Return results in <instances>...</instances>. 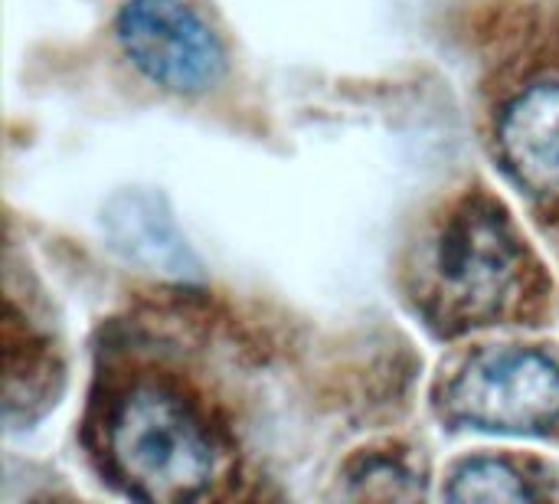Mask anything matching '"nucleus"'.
I'll return each mask as SVG.
<instances>
[{
	"mask_svg": "<svg viewBox=\"0 0 559 504\" xmlns=\"http://www.w3.org/2000/svg\"><path fill=\"white\" fill-rule=\"evenodd\" d=\"M445 407L472 430L540 436L559 423V367L531 348L481 351L449 384Z\"/></svg>",
	"mask_w": 559,
	"mask_h": 504,
	"instance_id": "f03ea898",
	"label": "nucleus"
},
{
	"mask_svg": "<svg viewBox=\"0 0 559 504\" xmlns=\"http://www.w3.org/2000/svg\"><path fill=\"white\" fill-rule=\"evenodd\" d=\"M518 262L521 246L508 216L485 200L462 203L432 249L436 289L445 312L468 325H485L501 315L518 282Z\"/></svg>",
	"mask_w": 559,
	"mask_h": 504,
	"instance_id": "7ed1b4c3",
	"label": "nucleus"
},
{
	"mask_svg": "<svg viewBox=\"0 0 559 504\" xmlns=\"http://www.w3.org/2000/svg\"><path fill=\"white\" fill-rule=\"evenodd\" d=\"M354 485H357L354 495L360 499H416L423 492L413 472H406L400 462H383V459L364 466Z\"/></svg>",
	"mask_w": 559,
	"mask_h": 504,
	"instance_id": "0eeeda50",
	"label": "nucleus"
},
{
	"mask_svg": "<svg viewBox=\"0 0 559 504\" xmlns=\"http://www.w3.org/2000/svg\"><path fill=\"white\" fill-rule=\"evenodd\" d=\"M118 43L154 85L170 92H206L226 72L216 33L183 0H128L118 10Z\"/></svg>",
	"mask_w": 559,
	"mask_h": 504,
	"instance_id": "20e7f679",
	"label": "nucleus"
},
{
	"mask_svg": "<svg viewBox=\"0 0 559 504\" xmlns=\"http://www.w3.org/2000/svg\"><path fill=\"white\" fill-rule=\"evenodd\" d=\"M498 151L518 187L559 197V82H537L504 108Z\"/></svg>",
	"mask_w": 559,
	"mask_h": 504,
	"instance_id": "39448f33",
	"label": "nucleus"
},
{
	"mask_svg": "<svg viewBox=\"0 0 559 504\" xmlns=\"http://www.w3.org/2000/svg\"><path fill=\"white\" fill-rule=\"evenodd\" d=\"M108 456L124 489L141 502L200 499L213 482V446L200 420L174 394L131 390L108 423Z\"/></svg>",
	"mask_w": 559,
	"mask_h": 504,
	"instance_id": "f257e3e1",
	"label": "nucleus"
},
{
	"mask_svg": "<svg viewBox=\"0 0 559 504\" xmlns=\"http://www.w3.org/2000/svg\"><path fill=\"white\" fill-rule=\"evenodd\" d=\"M445 499L452 502H531V482L501 459H468L455 469Z\"/></svg>",
	"mask_w": 559,
	"mask_h": 504,
	"instance_id": "423d86ee",
	"label": "nucleus"
}]
</instances>
